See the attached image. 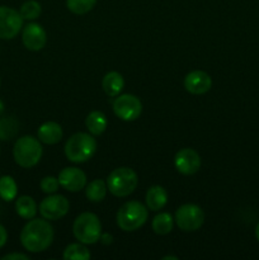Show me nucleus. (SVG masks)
I'll use <instances>...</instances> for the list:
<instances>
[{"label":"nucleus","mask_w":259,"mask_h":260,"mask_svg":"<svg viewBox=\"0 0 259 260\" xmlns=\"http://www.w3.org/2000/svg\"><path fill=\"white\" fill-rule=\"evenodd\" d=\"M53 228L46 218H30L20 233V243L29 253H41L53 241Z\"/></svg>","instance_id":"1"},{"label":"nucleus","mask_w":259,"mask_h":260,"mask_svg":"<svg viewBox=\"0 0 259 260\" xmlns=\"http://www.w3.org/2000/svg\"><path fill=\"white\" fill-rule=\"evenodd\" d=\"M96 151V140L91 134H74L65 144V155L69 161L83 164L90 160Z\"/></svg>","instance_id":"2"},{"label":"nucleus","mask_w":259,"mask_h":260,"mask_svg":"<svg viewBox=\"0 0 259 260\" xmlns=\"http://www.w3.org/2000/svg\"><path fill=\"white\" fill-rule=\"evenodd\" d=\"M43 155L41 141L33 136H23L15 141L13 147V157L19 167L24 169L36 167Z\"/></svg>","instance_id":"3"},{"label":"nucleus","mask_w":259,"mask_h":260,"mask_svg":"<svg viewBox=\"0 0 259 260\" xmlns=\"http://www.w3.org/2000/svg\"><path fill=\"white\" fill-rule=\"evenodd\" d=\"M149 217V208L139 201L126 202L117 212V225L122 231L132 233L145 225Z\"/></svg>","instance_id":"4"},{"label":"nucleus","mask_w":259,"mask_h":260,"mask_svg":"<svg viewBox=\"0 0 259 260\" xmlns=\"http://www.w3.org/2000/svg\"><path fill=\"white\" fill-rule=\"evenodd\" d=\"M73 233L76 240L85 245H93L101 240L102 223L98 216L93 212H83L75 218Z\"/></svg>","instance_id":"5"},{"label":"nucleus","mask_w":259,"mask_h":260,"mask_svg":"<svg viewBox=\"0 0 259 260\" xmlns=\"http://www.w3.org/2000/svg\"><path fill=\"white\" fill-rule=\"evenodd\" d=\"M139 184V177L131 168L121 167L114 169L107 178L108 190L116 197H127L132 194Z\"/></svg>","instance_id":"6"},{"label":"nucleus","mask_w":259,"mask_h":260,"mask_svg":"<svg viewBox=\"0 0 259 260\" xmlns=\"http://www.w3.org/2000/svg\"><path fill=\"white\" fill-rule=\"evenodd\" d=\"M174 221L180 230L185 231V233H192V231H197L198 229L202 228L203 222H205V212L200 206L187 203L178 208L175 212Z\"/></svg>","instance_id":"7"},{"label":"nucleus","mask_w":259,"mask_h":260,"mask_svg":"<svg viewBox=\"0 0 259 260\" xmlns=\"http://www.w3.org/2000/svg\"><path fill=\"white\" fill-rule=\"evenodd\" d=\"M113 112L122 121H136L142 113V103L134 94H122L114 99Z\"/></svg>","instance_id":"8"},{"label":"nucleus","mask_w":259,"mask_h":260,"mask_svg":"<svg viewBox=\"0 0 259 260\" xmlns=\"http://www.w3.org/2000/svg\"><path fill=\"white\" fill-rule=\"evenodd\" d=\"M70 208L68 198L62 194H48L40 203V213L43 218L48 221H57L65 217Z\"/></svg>","instance_id":"9"},{"label":"nucleus","mask_w":259,"mask_h":260,"mask_svg":"<svg viewBox=\"0 0 259 260\" xmlns=\"http://www.w3.org/2000/svg\"><path fill=\"white\" fill-rule=\"evenodd\" d=\"M23 17L18 10L9 7H0V38L13 40L22 30Z\"/></svg>","instance_id":"10"},{"label":"nucleus","mask_w":259,"mask_h":260,"mask_svg":"<svg viewBox=\"0 0 259 260\" xmlns=\"http://www.w3.org/2000/svg\"><path fill=\"white\" fill-rule=\"evenodd\" d=\"M174 167L183 175L196 174L201 168V156L196 150L189 147L182 149L175 154Z\"/></svg>","instance_id":"11"},{"label":"nucleus","mask_w":259,"mask_h":260,"mask_svg":"<svg viewBox=\"0 0 259 260\" xmlns=\"http://www.w3.org/2000/svg\"><path fill=\"white\" fill-rule=\"evenodd\" d=\"M22 42L29 51H41L47 42V33L38 23H28L22 32Z\"/></svg>","instance_id":"12"},{"label":"nucleus","mask_w":259,"mask_h":260,"mask_svg":"<svg viewBox=\"0 0 259 260\" xmlns=\"http://www.w3.org/2000/svg\"><path fill=\"white\" fill-rule=\"evenodd\" d=\"M58 182H60L61 187L68 192H80L86 187V175L79 168H63L58 174Z\"/></svg>","instance_id":"13"},{"label":"nucleus","mask_w":259,"mask_h":260,"mask_svg":"<svg viewBox=\"0 0 259 260\" xmlns=\"http://www.w3.org/2000/svg\"><path fill=\"white\" fill-rule=\"evenodd\" d=\"M184 88L193 95H201L212 88V79L206 71L195 70L187 74L184 78Z\"/></svg>","instance_id":"14"},{"label":"nucleus","mask_w":259,"mask_h":260,"mask_svg":"<svg viewBox=\"0 0 259 260\" xmlns=\"http://www.w3.org/2000/svg\"><path fill=\"white\" fill-rule=\"evenodd\" d=\"M38 140L46 145H56L61 141L63 136L62 127L52 121L45 122L37 131Z\"/></svg>","instance_id":"15"},{"label":"nucleus","mask_w":259,"mask_h":260,"mask_svg":"<svg viewBox=\"0 0 259 260\" xmlns=\"http://www.w3.org/2000/svg\"><path fill=\"white\" fill-rule=\"evenodd\" d=\"M145 201H146V207L150 211L157 212V211L164 208V206L167 205L168 192L161 185H152V187L147 189Z\"/></svg>","instance_id":"16"},{"label":"nucleus","mask_w":259,"mask_h":260,"mask_svg":"<svg viewBox=\"0 0 259 260\" xmlns=\"http://www.w3.org/2000/svg\"><path fill=\"white\" fill-rule=\"evenodd\" d=\"M102 86L103 90L109 98H114V96L119 95L124 86V79L117 71H109L104 75L103 80H102Z\"/></svg>","instance_id":"17"},{"label":"nucleus","mask_w":259,"mask_h":260,"mask_svg":"<svg viewBox=\"0 0 259 260\" xmlns=\"http://www.w3.org/2000/svg\"><path fill=\"white\" fill-rule=\"evenodd\" d=\"M108 126V121L103 112L93 111L86 116L85 127L93 136H101Z\"/></svg>","instance_id":"18"},{"label":"nucleus","mask_w":259,"mask_h":260,"mask_svg":"<svg viewBox=\"0 0 259 260\" xmlns=\"http://www.w3.org/2000/svg\"><path fill=\"white\" fill-rule=\"evenodd\" d=\"M15 211H17L18 216L24 220H30L37 215V203L29 196H20L15 201Z\"/></svg>","instance_id":"19"},{"label":"nucleus","mask_w":259,"mask_h":260,"mask_svg":"<svg viewBox=\"0 0 259 260\" xmlns=\"http://www.w3.org/2000/svg\"><path fill=\"white\" fill-rule=\"evenodd\" d=\"M107 190H108V187L104 180L94 179L89 184H86L85 196L90 202L99 203L106 198Z\"/></svg>","instance_id":"20"},{"label":"nucleus","mask_w":259,"mask_h":260,"mask_svg":"<svg viewBox=\"0 0 259 260\" xmlns=\"http://www.w3.org/2000/svg\"><path fill=\"white\" fill-rule=\"evenodd\" d=\"M173 226H174V218L170 213L168 212H160L156 215L152 220L151 228L156 235H168L172 233Z\"/></svg>","instance_id":"21"},{"label":"nucleus","mask_w":259,"mask_h":260,"mask_svg":"<svg viewBox=\"0 0 259 260\" xmlns=\"http://www.w3.org/2000/svg\"><path fill=\"white\" fill-rule=\"evenodd\" d=\"M18 185L14 178L10 175H4L0 178V198L5 202H12L17 198Z\"/></svg>","instance_id":"22"},{"label":"nucleus","mask_w":259,"mask_h":260,"mask_svg":"<svg viewBox=\"0 0 259 260\" xmlns=\"http://www.w3.org/2000/svg\"><path fill=\"white\" fill-rule=\"evenodd\" d=\"M65 260H88L90 259V251L83 243H74L70 244L65 248L62 254Z\"/></svg>","instance_id":"23"},{"label":"nucleus","mask_w":259,"mask_h":260,"mask_svg":"<svg viewBox=\"0 0 259 260\" xmlns=\"http://www.w3.org/2000/svg\"><path fill=\"white\" fill-rule=\"evenodd\" d=\"M18 127H19V124L15 118L0 116V140L8 141V140L13 139L19 129Z\"/></svg>","instance_id":"24"},{"label":"nucleus","mask_w":259,"mask_h":260,"mask_svg":"<svg viewBox=\"0 0 259 260\" xmlns=\"http://www.w3.org/2000/svg\"><path fill=\"white\" fill-rule=\"evenodd\" d=\"M96 4V0H66V7L71 13L78 15L86 14Z\"/></svg>","instance_id":"25"},{"label":"nucleus","mask_w":259,"mask_h":260,"mask_svg":"<svg viewBox=\"0 0 259 260\" xmlns=\"http://www.w3.org/2000/svg\"><path fill=\"white\" fill-rule=\"evenodd\" d=\"M19 13L24 20H35L41 15L42 8H41L40 3L36 0H28V2L23 3Z\"/></svg>","instance_id":"26"},{"label":"nucleus","mask_w":259,"mask_h":260,"mask_svg":"<svg viewBox=\"0 0 259 260\" xmlns=\"http://www.w3.org/2000/svg\"><path fill=\"white\" fill-rule=\"evenodd\" d=\"M40 187L42 189V192L46 193V194H53V193H56L58 190L60 182H58V178L48 175V177L42 178V180L40 183Z\"/></svg>","instance_id":"27"},{"label":"nucleus","mask_w":259,"mask_h":260,"mask_svg":"<svg viewBox=\"0 0 259 260\" xmlns=\"http://www.w3.org/2000/svg\"><path fill=\"white\" fill-rule=\"evenodd\" d=\"M2 260H29V256L22 253H12L3 256Z\"/></svg>","instance_id":"28"},{"label":"nucleus","mask_w":259,"mask_h":260,"mask_svg":"<svg viewBox=\"0 0 259 260\" xmlns=\"http://www.w3.org/2000/svg\"><path fill=\"white\" fill-rule=\"evenodd\" d=\"M7 240H8V233L7 230H5L4 226L0 223V249L7 244Z\"/></svg>","instance_id":"29"},{"label":"nucleus","mask_w":259,"mask_h":260,"mask_svg":"<svg viewBox=\"0 0 259 260\" xmlns=\"http://www.w3.org/2000/svg\"><path fill=\"white\" fill-rule=\"evenodd\" d=\"M112 236L108 235V234H102L101 235V241L103 244H111L112 243Z\"/></svg>","instance_id":"30"},{"label":"nucleus","mask_w":259,"mask_h":260,"mask_svg":"<svg viewBox=\"0 0 259 260\" xmlns=\"http://www.w3.org/2000/svg\"><path fill=\"white\" fill-rule=\"evenodd\" d=\"M4 109H5L4 103H3V101H0V116H3V113H4Z\"/></svg>","instance_id":"31"},{"label":"nucleus","mask_w":259,"mask_h":260,"mask_svg":"<svg viewBox=\"0 0 259 260\" xmlns=\"http://www.w3.org/2000/svg\"><path fill=\"white\" fill-rule=\"evenodd\" d=\"M255 238H256V240L259 241V222L256 223V226H255Z\"/></svg>","instance_id":"32"},{"label":"nucleus","mask_w":259,"mask_h":260,"mask_svg":"<svg viewBox=\"0 0 259 260\" xmlns=\"http://www.w3.org/2000/svg\"><path fill=\"white\" fill-rule=\"evenodd\" d=\"M168 259L178 260V258H177V256H173V255H167V256H163V260H168Z\"/></svg>","instance_id":"33"},{"label":"nucleus","mask_w":259,"mask_h":260,"mask_svg":"<svg viewBox=\"0 0 259 260\" xmlns=\"http://www.w3.org/2000/svg\"><path fill=\"white\" fill-rule=\"evenodd\" d=\"M0 154H2V146H0Z\"/></svg>","instance_id":"34"}]
</instances>
